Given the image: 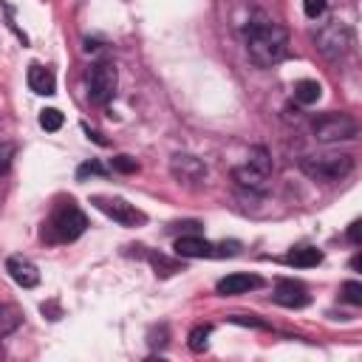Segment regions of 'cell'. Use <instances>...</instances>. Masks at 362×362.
I'll use <instances>...</instances> for the list:
<instances>
[{"instance_id": "cell-1", "label": "cell", "mask_w": 362, "mask_h": 362, "mask_svg": "<svg viewBox=\"0 0 362 362\" xmlns=\"http://www.w3.org/2000/svg\"><path fill=\"white\" fill-rule=\"evenodd\" d=\"M288 51V31L274 20H255L246 28V54L257 68L277 65Z\"/></svg>"}, {"instance_id": "cell-2", "label": "cell", "mask_w": 362, "mask_h": 362, "mask_svg": "<svg viewBox=\"0 0 362 362\" xmlns=\"http://www.w3.org/2000/svg\"><path fill=\"white\" fill-rule=\"evenodd\" d=\"M303 173L314 181H342L354 170V158L348 153H322V156H305L300 161Z\"/></svg>"}, {"instance_id": "cell-3", "label": "cell", "mask_w": 362, "mask_h": 362, "mask_svg": "<svg viewBox=\"0 0 362 362\" xmlns=\"http://www.w3.org/2000/svg\"><path fill=\"white\" fill-rule=\"evenodd\" d=\"M311 133L317 141H348L356 136V122L348 116V113H322L314 119L311 124Z\"/></svg>"}, {"instance_id": "cell-4", "label": "cell", "mask_w": 362, "mask_h": 362, "mask_svg": "<svg viewBox=\"0 0 362 362\" xmlns=\"http://www.w3.org/2000/svg\"><path fill=\"white\" fill-rule=\"evenodd\" d=\"M314 42H317V48H320L328 59H339V57H345V54L351 51L354 34H351V28H348L345 23L331 20V23H325V25L317 31Z\"/></svg>"}, {"instance_id": "cell-5", "label": "cell", "mask_w": 362, "mask_h": 362, "mask_svg": "<svg viewBox=\"0 0 362 362\" xmlns=\"http://www.w3.org/2000/svg\"><path fill=\"white\" fill-rule=\"evenodd\" d=\"M48 226H51V232H54L57 240H76L88 229V218H85V212L79 206H74L68 201V204H59L54 209Z\"/></svg>"}, {"instance_id": "cell-6", "label": "cell", "mask_w": 362, "mask_h": 362, "mask_svg": "<svg viewBox=\"0 0 362 362\" xmlns=\"http://www.w3.org/2000/svg\"><path fill=\"white\" fill-rule=\"evenodd\" d=\"M116 85H119V74H116L113 62L90 65V71H88V99L93 105H107L116 93Z\"/></svg>"}, {"instance_id": "cell-7", "label": "cell", "mask_w": 362, "mask_h": 362, "mask_svg": "<svg viewBox=\"0 0 362 362\" xmlns=\"http://www.w3.org/2000/svg\"><path fill=\"white\" fill-rule=\"evenodd\" d=\"M96 209H102L107 218H113L122 226H141L147 221V215L141 209H136L133 204H127L124 198H105V195H93L90 198Z\"/></svg>"}, {"instance_id": "cell-8", "label": "cell", "mask_w": 362, "mask_h": 362, "mask_svg": "<svg viewBox=\"0 0 362 362\" xmlns=\"http://www.w3.org/2000/svg\"><path fill=\"white\" fill-rule=\"evenodd\" d=\"M170 173H173L178 181H184V184H198V181H204L206 167H204L201 158H195V156H189V153H175L173 161H170Z\"/></svg>"}, {"instance_id": "cell-9", "label": "cell", "mask_w": 362, "mask_h": 362, "mask_svg": "<svg viewBox=\"0 0 362 362\" xmlns=\"http://www.w3.org/2000/svg\"><path fill=\"white\" fill-rule=\"evenodd\" d=\"M274 303L277 305H286V308H303V305H308V291L297 280H277V286H274Z\"/></svg>"}, {"instance_id": "cell-10", "label": "cell", "mask_w": 362, "mask_h": 362, "mask_svg": "<svg viewBox=\"0 0 362 362\" xmlns=\"http://www.w3.org/2000/svg\"><path fill=\"white\" fill-rule=\"evenodd\" d=\"M6 272H8L11 280H14L17 286H23V288H34V286L40 283V272H37V266H34L28 257H20V255L8 257V260H6Z\"/></svg>"}, {"instance_id": "cell-11", "label": "cell", "mask_w": 362, "mask_h": 362, "mask_svg": "<svg viewBox=\"0 0 362 362\" xmlns=\"http://www.w3.org/2000/svg\"><path fill=\"white\" fill-rule=\"evenodd\" d=\"M173 249H175L178 257H215V255H218V249H215L209 240L198 238V235L178 238V240L173 243Z\"/></svg>"}, {"instance_id": "cell-12", "label": "cell", "mask_w": 362, "mask_h": 362, "mask_svg": "<svg viewBox=\"0 0 362 362\" xmlns=\"http://www.w3.org/2000/svg\"><path fill=\"white\" fill-rule=\"evenodd\" d=\"M260 283L263 280L255 277V274H226L223 280H218L215 291L223 294V297H235V294H246L252 288H260Z\"/></svg>"}, {"instance_id": "cell-13", "label": "cell", "mask_w": 362, "mask_h": 362, "mask_svg": "<svg viewBox=\"0 0 362 362\" xmlns=\"http://www.w3.org/2000/svg\"><path fill=\"white\" fill-rule=\"evenodd\" d=\"M28 88L34 93H40V96L57 93V76H54V71L45 68V65H40V62L28 65Z\"/></svg>"}, {"instance_id": "cell-14", "label": "cell", "mask_w": 362, "mask_h": 362, "mask_svg": "<svg viewBox=\"0 0 362 362\" xmlns=\"http://www.w3.org/2000/svg\"><path fill=\"white\" fill-rule=\"evenodd\" d=\"M23 322V308L14 303H3L0 305V339H6L8 334H14Z\"/></svg>"}, {"instance_id": "cell-15", "label": "cell", "mask_w": 362, "mask_h": 362, "mask_svg": "<svg viewBox=\"0 0 362 362\" xmlns=\"http://www.w3.org/2000/svg\"><path fill=\"white\" fill-rule=\"evenodd\" d=\"M235 181H238L240 187H249V189H266L269 175H263V173H257L255 167L243 164V167H235Z\"/></svg>"}, {"instance_id": "cell-16", "label": "cell", "mask_w": 362, "mask_h": 362, "mask_svg": "<svg viewBox=\"0 0 362 362\" xmlns=\"http://www.w3.org/2000/svg\"><path fill=\"white\" fill-rule=\"evenodd\" d=\"M320 96H322V85H320L317 79H300V82L294 85V99H297L300 105H314Z\"/></svg>"}, {"instance_id": "cell-17", "label": "cell", "mask_w": 362, "mask_h": 362, "mask_svg": "<svg viewBox=\"0 0 362 362\" xmlns=\"http://www.w3.org/2000/svg\"><path fill=\"white\" fill-rule=\"evenodd\" d=\"M288 263H291V266H300V269H308V266L322 263V252L314 249V246H300V249H294V252L288 255Z\"/></svg>"}, {"instance_id": "cell-18", "label": "cell", "mask_w": 362, "mask_h": 362, "mask_svg": "<svg viewBox=\"0 0 362 362\" xmlns=\"http://www.w3.org/2000/svg\"><path fill=\"white\" fill-rule=\"evenodd\" d=\"M246 164H249V167H255V170H257V173H263V175H272V158H269V153H266L263 147H252V150H249Z\"/></svg>"}, {"instance_id": "cell-19", "label": "cell", "mask_w": 362, "mask_h": 362, "mask_svg": "<svg viewBox=\"0 0 362 362\" xmlns=\"http://www.w3.org/2000/svg\"><path fill=\"white\" fill-rule=\"evenodd\" d=\"M212 334V325H195L192 331H189V348L195 351V354H201L204 348H206V337Z\"/></svg>"}, {"instance_id": "cell-20", "label": "cell", "mask_w": 362, "mask_h": 362, "mask_svg": "<svg viewBox=\"0 0 362 362\" xmlns=\"http://www.w3.org/2000/svg\"><path fill=\"white\" fill-rule=\"evenodd\" d=\"M40 127H42V130H48V133L59 130V127H62V113H59L57 107L42 110V113H40Z\"/></svg>"}, {"instance_id": "cell-21", "label": "cell", "mask_w": 362, "mask_h": 362, "mask_svg": "<svg viewBox=\"0 0 362 362\" xmlns=\"http://www.w3.org/2000/svg\"><path fill=\"white\" fill-rule=\"evenodd\" d=\"M342 297H345L351 305H362V283H359V280L342 283Z\"/></svg>"}, {"instance_id": "cell-22", "label": "cell", "mask_w": 362, "mask_h": 362, "mask_svg": "<svg viewBox=\"0 0 362 362\" xmlns=\"http://www.w3.org/2000/svg\"><path fill=\"white\" fill-rule=\"evenodd\" d=\"M14 156H17V144H11V141L0 144V175H3V173H8V167H11Z\"/></svg>"}, {"instance_id": "cell-23", "label": "cell", "mask_w": 362, "mask_h": 362, "mask_svg": "<svg viewBox=\"0 0 362 362\" xmlns=\"http://www.w3.org/2000/svg\"><path fill=\"white\" fill-rule=\"evenodd\" d=\"M150 260H153V266H156V274H161V277L178 272V263H170L164 255H150Z\"/></svg>"}, {"instance_id": "cell-24", "label": "cell", "mask_w": 362, "mask_h": 362, "mask_svg": "<svg viewBox=\"0 0 362 362\" xmlns=\"http://www.w3.org/2000/svg\"><path fill=\"white\" fill-rule=\"evenodd\" d=\"M110 167H113L116 173H136V170H139L136 158H130V156H116V158L110 161Z\"/></svg>"}, {"instance_id": "cell-25", "label": "cell", "mask_w": 362, "mask_h": 362, "mask_svg": "<svg viewBox=\"0 0 362 362\" xmlns=\"http://www.w3.org/2000/svg\"><path fill=\"white\" fill-rule=\"evenodd\" d=\"M88 175H105V167H102L99 161H85V164L76 170V178H79V181H85Z\"/></svg>"}, {"instance_id": "cell-26", "label": "cell", "mask_w": 362, "mask_h": 362, "mask_svg": "<svg viewBox=\"0 0 362 362\" xmlns=\"http://www.w3.org/2000/svg\"><path fill=\"white\" fill-rule=\"evenodd\" d=\"M303 11H305V17L317 20V17H322V11H325V0H303Z\"/></svg>"}, {"instance_id": "cell-27", "label": "cell", "mask_w": 362, "mask_h": 362, "mask_svg": "<svg viewBox=\"0 0 362 362\" xmlns=\"http://www.w3.org/2000/svg\"><path fill=\"white\" fill-rule=\"evenodd\" d=\"M229 320H232V322H238V325H255V328H266V322L255 320L252 314H249V317H246V314H232Z\"/></svg>"}, {"instance_id": "cell-28", "label": "cell", "mask_w": 362, "mask_h": 362, "mask_svg": "<svg viewBox=\"0 0 362 362\" xmlns=\"http://www.w3.org/2000/svg\"><path fill=\"white\" fill-rule=\"evenodd\" d=\"M359 226H362L359 221H354V223L348 226V240H351L354 246H359V240H362V238H359Z\"/></svg>"}]
</instances>
